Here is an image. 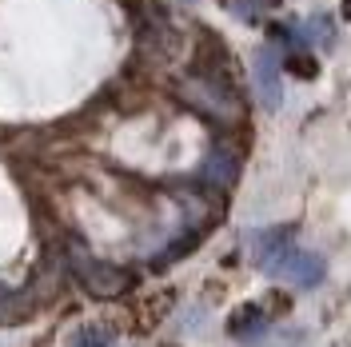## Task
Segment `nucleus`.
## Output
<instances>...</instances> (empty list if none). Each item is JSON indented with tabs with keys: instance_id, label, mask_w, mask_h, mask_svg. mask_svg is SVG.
I'll use <instances>...</instances> for the list:
<instances>
[{
	"instance_id": "nucleus-1",
	"label": "nucleus",
	"mask_w": 351,
	"mask_h": 347,
	"mask_svg": "<svg viewBox=\"0 0 351 347\" xmlns=\"http://www.w3.org/2000/svg\"><path fill=\"white\" fill-rule=\"evenodd\" d=\"M184 96H188V104H196L212 120H236L240 116L236 92H232L228 80H219V76H192V80H184Z\"/></svg>"
},
{
	"instance_id": "nucleus-2",
	"label": "nucleus",
	"mask_w": 351,
	"mask_h": 347,
	"mask_svg": "<svg viewBox=\"0 0 351 347\" xmlns=\"http://www.w3.org/2000/svg\"><path fill=\"white\" fill-rule=\"evenodd\" d=\"M263 272L276 276V280H284V283H295V287H315V283H324V276H328V260L319 252H304V248L291 243Z\"/></svg>"
},
{
	"instance_id": "nucleus-3",
	"label": "nucleus",
	"mask_w": 351,
	"mask_h": 347,
	"mask_svg": "<svg viewBox=\"0 0 351 347\" xmlns=\"http://www.w3.org/2000/svg\"><path fill=\"white\" fill-rule=\"evenodd\" d=\"M72 272H76V280L84 283L92 296H120V291L132 287L128 272H120V267H112V263L92 260V256H80V252L72 256Z\"/></svg>"
},
{
	"instance_id": "nucleus-4",
	"label": "nucleus",
	"mask_w": 351,
	"mask_h": 347,
	"mask_svg": "<svg viewBox=\"0 0 351 347\" xmlns=\"http://www.w3.org/2000/svg\"><path fill=\"white\" fill-rule=\"evenodd\" d=\"M280 56H276V48H260L256 56H252V84H256V96H260L263 108H280L284 104V80H280Z\"/></svg>"
},
{
	"instance_id": "nucleus-5",
	"label": "nucleus",
	"mask_w": 351,
	"mask_h": 347,
	"mask_svg": "<svg viewBox=\"0 0 351 347\" xmlns=\"http://www.w3.org/2000/svg\"><path fill=\"white\" fill-rule=\"evenodd\" d=\"M199 176H204L212 188H232V184H236V176H240V156H236V148L216 144L212 152L204 156V168H199Z\"/></svg>"
},
{
	"instance_id": "nucleus-6",
	"label": "nucleus",
	"mask_w": 351,
	"mask_h": 347,
	"mask_svg": "<svg viewBox=\"0 0 351 347\" xmlns=\"http://www.w3.org/2000/svg\"><path fill=\"white\" fill-rule=\"evenodd\" d=\"M228 335L240 344H256L260 335H267V315L260 304H243L228 315Z\"/></svg>"
},
{
	"instance_id": "nucleus-7",
	"label": "nucleus",
	"mask_w": 351,
	"mask_h": 347,
	"mask_svg": "<svg viewBox=\"0 0 351 347\" xmlns=\"http://www.w3.org/2000/svg\"><path fill=\"white\" fill-rule=\"evenodd\" d=\"M291 243H295V228H267L260 236H252V256H256L260 267H267V263L276 260L280 252H287Z\"/></svg>"
},
{
	"instance_id": "nucleus-8",
	"label": "nucleus",
	"mask_w": 351,
	"mask_h": 347,
	"mask_svg": "<svg viewBox=\"0 0 351 347\" xmlns=\"http://www.w3.org/2000/svg\"><path fill=\"white\" fill-rule=\"evenodd\" d=\"M295 32V44L300 48H331V40H335V21H331L328 12H315V16H307L300 28H291Z\"/></svg>"
},
{
	"instance_id": "nucleus-9",
	"label": "nucleus",
	"mask_w": 351,
	"mask_h": 347,
	"mask_svg": "<svg viewBox=\"0 0 351 347\" xmlns=\"http://www.w3.org/2000/svg\"><path fill=\"white\" fill-rule=\"evenodd\" d=\"M68 347H116V331L108 324H84L72 331Z\"/></svg>"
},
{
	"instance_id": "nucleus-10",
	"label": "nucleus",
	"mask_w": 351,
	"mask_h": 347,
	"mask_svg": "<svg viewBox=\"0 0 351 347\" xmlns=\"http://www.w3.org/2000/svg\"><path fill=\"white\" fill-rule=\"evenodd\" d=\"M280 64H284L287 72H291V76H304V80H311V76L319 72V64H315V56H311L307 48H300V44H295V48H287L284 56H280Z\"/></svg>"
},
{
	"instance_id": "nucleus-11",
	"label": "nucleus",
	"mask_w": 351,
	"mask_h": 347,
	"mask_svg": "<svg viewBox=\"0 0 351 347\" xmlns=\"http://www.w3.org/2000/svg\"><path fill=\"white\" fill-rule=\"evenodd\" d=\"M280 0H228V12L240 16V21H260L267 8H276Z\"/></svg>"
},
{
	"instance_id": "nucleus-12",
	"label": "nucleus",
	"mask_w": 351,
	"mask_h": 347,
	"mask_svg": "<svg viewBox=\"0 0 351 347\" xmlns=\"http://www.w3.org/2000/svg\"><path fill=\"white\" fill-rule=\"evenodd\" d=\"M343 16L351 21V0H343Z\"/></svg>"
}]
</instances>
